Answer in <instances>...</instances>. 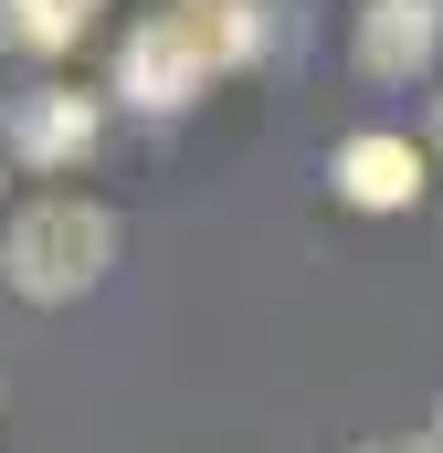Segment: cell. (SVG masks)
Instances as JSON below:
<instances>
[{
  "mask_svg": "<svg viewBox=\"0 0 443 453\" xmlns=\"http://www.w3.org/2000/svg\"><path fill=\"white\" fill-rule=\"evenodd\" d=\"M11 148H21L32 169H74V158L96 148V96H74V85L11 96Z\"/></svg>",
  "mask_w": 443,
  "mask_h": 453,
  "instance_id": "5b68a950",
  "label": "cell"
},
{
  "mask_svg": "<svg viewBox=\"0 0 443 453\" xmlns=\"http://www.w3.org/2000/svg\"><path fill=\"white\" fill-rule=\"evenodd\" d=\"M328 190L348 211H412V201H423V148L391 137V127H359V137L328 148Z\"/></svg>",
  "mask_w": 443,
  "mask_h": 453,
  "instance_id": "3957f363",
  "label": "cell"
},
{
  "mask_svg": "<svg viewBox=\"0 0 443 453\" xmlns=\"http://www.w3.org/2000/svg\"><path fill=\"white\" fill-rule=\"evenodd\" d=\"M96 11L106 0H0V42L11 53H74L96 32Z\"/></svg>",
  "mask_w": 443,
  "mask_h": 453,
  "instance_id": "8992f818",
  "label": "cell"
},
{
  "mask_svg": "<svg viewBox=\"0 0 443 453\" xmlns=\"http://www.w3.org/2000/svg\"><path fill=\"white\" fill-rule=\"evenodd\" d=\"M443 53V0H359V74L412 85Z\"/></svg>",
  "mask_w": 443,
  "mask_h": 453,
  "instance_id": "277c9868",
  "label": "cell"
},
{
  "mask_svg": "<svg viewBox=\"0 0 443 453\" xmlns=\"http://www.w3.org/2000/svg\"><path fill=\"white\" fill-rule=\"evenodd\" d=\"M106 264H116V211L106 201H74V190H43L32 211H11V232H0V274H11V296H32V306L96 296Z\"/></svg>",
  "mask_w": 443,
  "mask_h": 453,
  "instance_id": "6da1fadb",
  "label": "cell"
},
{
  "mask_svg": "<svg viewBox=\"0 0 443 453\" xmlns=\"http://www.w3.org/2000/svg\"><path fill=\"white\" fill-rule=\"evenodd\" d=\"M433 127H443V116H433Z\"/></svg>",
  "mask_w": 443,
  "mask_h": 453,
  "instance_id": "30bf717a",
  "label": "cell"
},
{
  "mask_svg": "<svg viewBox=\"0 0 443 453\" xmlns=\"http://www.w3.org/2000/svg\"><path fill=\"white\" fill-rule=\"evenodd\" d=\"M359 453H433V433H380V443H359Z\"/></svg>",
  "mask_w": 443,
  "mask_h": 453,
  "instance_id": "ba28073f",
  "label": "cell"
},
{
  "mask_svg": "<svg viewBox=\"0 0 443 453\" xmlns=\"http://www.w3.org/2000/svg\"><path fill=\"white\" fill-rule=\"evenodd\" d=\"M116 85H127V106L180 116V106H201V85H212V53L190 42V21H180V11H148V21L127 32V64H116Z\"/></svg>",
  "mask_w": 443,
  "mask_h": 453,
  "instance_id": "7a4b0ae2",
  "label": "cell"
},
{
  "mask_svg": "<svg viewBox=\"0 0 443 453\" xmlns=\"http://www.w3.org/2000/svg\"><path fill=\"white\" fill-rule=\"evenodd\" d=\"M433 453H443V411H433Z\"/></svg>",
  "mask_w": 443,
  "mask_h": 453,
  "instance_id": "9c48e42d",
  "label": "cell"
},
{
  "mask_svg": "<svg viewBox=\"0 0 443 453\" xmlns=\"http://www.w3.org/2000/svg\"><path fill=\"white\" fill-rule=\"evenodd\" d=\"M180 21H190V42L212 53V74H232V64H253L264 53V11L253 0H169Z\"/></svg>",
  "mask_w": 443,
  "mask_h": 453,
  "instance_id": "52a82bcc",
  "label": "cell"
}]
</instances>
